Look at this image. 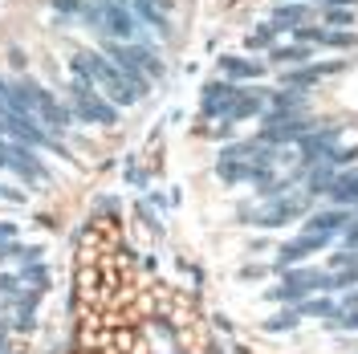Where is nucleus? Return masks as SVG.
Here are the masks:
<instances>
[{
  "mask_svg": "<svg viewBox=\"0 0 358 354\" xmlns=\"http://www.w3.org/2000/svg\"><path fill=\"white\" fill-rule=\"evenodd\" d=\"M69 73H73V78H82V82H90V86H98L114 106H118V111H122V106H134V102H143V98H147V94L134 86L131 78L114 66L106 53H98V49H78V53H69Z\"/></svg>",
  "mask_w": 358,
  "mask_h": 354,
  "instance_id": "obj_1",
  "label": "nucleus"
},
{
  "mask_svg": "<svg viewBox=\"0 0 358 354\" xmlns=\"http://www.w3.org/2000/svg\"><path fill=\"white\" fill-rule=\"evenodd\" d=\"M326 273H317V269H301V265H289L281 269V285H273L265 293L268 302H281V306H297V302H306L313 293H326Z\"/></svg>",
  "mask_w": 358,
  "mask_h": 354,
  "instance_id": "obj_2",
  "label": "nucleus"
},
{
  "mask_svg": "<svg viewBox=\"0 0 358 354\" xmlns=\"http://www.w3.org/2000/svg\"><path fill=\"white\" fill-rule=\"evenodd\" d=\"M310 192L306 196H297V192H285V196H273L265 199V208H252V212H241V220L245 224H257V228H285L289 220L297 216H306V208H310Z\"/></svg>",
  "mask_w": 358,
  "mask_h": 354,
  "instance_id": "obj_3",
  "label": "nucleus"
},
{
  "mask_svg": "<svg viewBox=\"0 0 358 354\" xmlns=\"http://www.w3.org/2000/svg\"><path fill=\"white\" fill-rule=\"evenodd\" d=\"M69 102H73V118H86L94 127H114L118 122V106L98 86H90L82 78L69 82Z\"/></svg>",
  "mask_w": 358,
  "mask_h": 354,
  "instance_id": "obj_4",
  "label": "nucleus"
},
{
  "mask_svg": "<svg viewBox=\"0 0 358 354\" xmlns=\"http://www.w3.org/2000/svg\"><path fill=\"white\" fill-rule=\"evenodd\" d=\"M346 69V57H313V62H306V66H289L281 69V78H277V86H317V82H326V78H338Z\"/></svg>",
  "mask_w": 358,
  "mask_h": 354,
  "instance_id": "obj_5",
  "label": "nucleus"
},
{
  "mask_svg": "<svg viewBox=\"0 0 358 354\" xmlns=\"http://www.w3.org/2000/svg\"><path fill=\"white\" fill-rule=\"evenodd\" d=\"M98 29H106L110 41H134V37H138V17H134V8L127 0H106Z\"/></svg>",
  "mask_w": 358,
  "mask_h": 354,
  "instance_id": "obj_6",
  "label": "nucleus"
},
{
  "mask_svg": "<svg viewBox=\"0 0 358 354\" xmlns=\"http://www.w3.org/2000/svg\"><path fill=\"white\" fill-rule=\"evenodd\" d=\"M330 241H334V236H326V232H301V236H293V241H285L281 248H277V261H273V269L281 273V269H289V265H301L306 257L322 253Z\"/></svg>",
  "mask_w": 358,
  "mask_h": 354,
  "instance_id": "obj_7",
  "label": "nucleus"
},
{
  "mask_svg": "<svg viewBox=\"0 0 358 354\" xmlns=\"http://www.w3.org/2000/svg\"><path fill=\"white\" fill-rule=\"evenodd\" d=\"M236 82L232 78H212L208 86L200 90V118H224L228 106H232V98H236Z\"/></svg>",
  "mask_w": 358,
  "mask_h": 354,
  "instance_id": "obj_8",
  "label": "nucleus"
},
{
  "mask_svg": "<svg viewBox=\"0 0 358 354\" xmlns=\"http://www.w3.org/2000/svg\"><path fill=\"white\" fill-rule=\"evenodd\" d=\"M134 8V17H138V24H151L159 37H171V0H127Z\"/></svg>",
  "mask_w": 358,
  "mask_h": 354,
  "instance_id": "obj_9",
  "label": "nucleus"
},
{
  "mask_svg": "<svg viewBox=\"0 0 358 354\" xmlns=\"http://www.w3.org/2000/svg\"><path fill=\"white\" fill-rule=\"evenodd\" d=\"M265 94L268 90H261V86L236 90V98H232V106H228V114H224V122H248V118H261V114H265Z\"/></svg>",
  "mask_w": 358,
  "mask_h": 354,
  "instance_id": "obj_10",
  "label": "nucleus"
},
{
  "mask_svg": "<svg viewBox=\"0 0 358 354\" xmlns=\"http://www.w3.org/2000/svg\"><path fill=\"white\" fill-rule=\"evenodd\" d=\"M350 220H355V212L342 208V204H334V208H326V212H310L301 232H326V236H338Z\"/></svg>",
  "mask_w": 358,
  "mask_h": 354,
  "instance_id": "obj_11",
  "label": "nucleus"
},
{
  "mask_svg": "<svg viewBox=\"0 0 358 354\" xmlns=\"http://www.w3.org/2000/svg\"><path fill=\"white\" fill-rule=\"evenodd\" d=\"M313 17V4L310 0H281V4H277V8H273V29H277V33H285V29H297V24L301 21H310Z\"/></svg>",
  "mask_w": 358,
  "mask_h": 354,
  "instance_id": "obj_12",
  "label": "nucleus"
},
{
  "mask_svg": "<svg viewBox=\"0 0 358 354\" xmlns=\"http://www.w3.org/2000/svg\"><path fill=\"white\" fill-rule=\"evenodd\" d=\"M317 57V45H273L268 49V66L277 69H289V66H306V62H313Z\"/></svg>",
  "mask_w": 358,
  "mask_h": 354,
  "instance_id": "obj_13",
  "label": "nucleus"
},
{
  "mask_svg": "<svg viewBox=\"0 0 358 354\" xmlns=\"http://www.w3.org/2000/svg\"><path fill=\"white\" fill-rule=\"evenodd\" d=\"M220 73L232 78V82H248V78H261L265 73V62H252V57H241V53H220Z\"/></svg>",
  "mask_w": 358,
  "mask_h": 354,
  "instance_id": "obj_14",
  "label": "nucleus"
},
{
  "mask_svg": "<svg viewBox=\"0 0 358 354\" xmlns=\"http://www.w3.org/2000/svg\"><path fill=\"white\" fill-rule=\"evenodd\" d=\"M265 102H268V111H289V114H301V111H310V98H306V94H301L297 86L268 90V94H265Z\"/></svg>",
  "mask_w": 358,
  "mask_h": 354,
  "instance_id": "obj_15",
  "label": "nucleus"
},
{
  "mask_svg": "<svg viewBox=\"0 0 358 354\" xmlns=\"http://www.w3.org/2000/svg\"><path fill=\"white\" fill-rule=\"evenodd\" d=\"M326 196L334 199V204H342V208H358V167H350V171H338Z\"/></svg>",
  "mask_w": 358,
  "mask_h": 354,
  "instance_id": "obj_16",
  "label": "nucleus"
},
{
  "mask_svg": "<svg viewBox=\"0 0 358 354\" xmlns=\"http://www.w3.org/2000/svg\"><path fill=\"white\" fill-rule=\"evenodd\" d=\"M317 24H330V29H355L358 24V8H350V4H326Z\"/></svg>",
  "mask_w": 358,
  "mask_h": 354,
  "instance_id": "obj_17",
  "label": "nucleus"
},
{
  "mask_svg": "<svg viewBox=\"0 0 358 354\" xmlns=\"http://www.w3.org/2000/svg\"><path fill=\"white\" fill-rule=\"evenodd\" d=\"M326 277H330V281H326V293H334V289H355L358 285V261L334 269V273H326Z\"/></svg>",
  "mask_w": 358,
  "mask_h": 354,
  "instance_id": "obj_18",
  "label": "nucleus"
},
{
  "mask_svg": "<svg viewBox=\"0 0 358 354\" xmlns=\"http://www.w3.org/2000/svg\"><path fill=\"white\" fill-rule=\"evenodd\" d=\"M338 310L334 297H306V302H297V313L301 318H330Z\"/></svg>",
  "mask_w": 358,
  "mask_h": 354,
  "instance_id": "obj_19",
  "label": "nucleus"
},
{
  "mask_svg": "<svg viewBox=\"0 0 358 354\" xmlns=\"http://www.w3.org/2000/svg\"><path fill=\"white\" fill-rule=\"evenodd\" d=\"M273 45H277V29H273V24H261V29H252V33L245 37L248 53H257V49H273Z\"/></svg>",
  "mask_w": 358,
  "mask_h": 354,
  "instance_id": "obj_20",
  "label": "nucleus"
},
{
  "mask_svg": "<svg viewBox=\"0 0 358 354\" xmlns=\"http://www.w3.org/2000/svg\"><path fill=\"white\" fill-rule=\"evenodd\" d=\"M301 322V313H297V306H289V310H281V313H273L265 322V330H273V334H285V330H293Z\"/></svg>",
  "mask_w": 358,
  "mask_h": 354,
  "instance_id": "obj_21",
  "label": "nucleus"
},
{
  "mask_svg": "<svg viewBox=\"0 0 358 354\" xmlns=\"http://www.w3.org/2000/svg\"><path fill=\"white\" fill-rule=\"evenodd\" d=\"M86 4L90 0H49V8L62 17V21H73V17H86Z\"/></svg>",
  "mask_w": 358,
  "mask_h": 354,
  "instance_id": "obj_22",
  "label": "nucleus"
},
{
  "mask_svg": "<svg viewBox=\"0 0 358 354\" xmlns=\"http://www.w3.org/2000/svg\"><path fill=\"white\" fill-rule=\"evenodd\" d=\"M326 322H330L334 330H358V306H355V310H334Z\"/></svg>",
  "mask_w": 358,
  "mask_h": 354,
  "instance_id": "obj_23",
  "label": "nucleus"
},
{
  "mask_svg": "<svg viewBox=\"0 0 358 354\" xmlns=\"http://www.w3.org/2000/svg\"><path fill=\"white\" fill-rule=\"evenodd\" d=\"M342 248H350V253H358V216L346 228H342Z\"/></svg>",
  "mask_w": 358,
  "mask_h": 354,
  "instance_id": "obj_24",
  "label": "nucleus"
},
{
  "mask_svg": "<svg viewBox=\"0 0 358 354\" xmlns=\"http://www.w3.org/2000/svg\"><path fill=\"white\" fill-rule=\"evenodd\" d=\"M310 4H317V8H326V4H350V8H358V0H310Z\"/></svg>",
  "mask_w": 358,
  "mask_h": 354,
  "instance_id": "obj_25",
  "label": "nucleus"
},
{
  "mask_svg": "<svg viewBox=\"0 0 358 354\" xmlns=\"http://www.w3.org/2000/svg\"><path fill=\"white\" fill-rule=\"evenodd\" d=\"M98 4H106V0H98Z\"/></svg>",
  "mask_w": 358,
  "mask_h": 354,
  "instance_id": "obj_26",
  "label": "nucleus"
}]
</instances>
